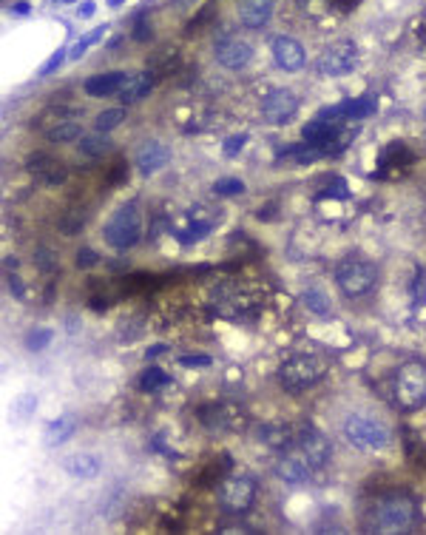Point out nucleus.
Returning a JSON list of instances; mask_svg holds the SVG:
<instances>
[{"mask_svg": "<svg viewBox=\"0 0 426 535\" xmlns=\"http://www.w3.org/2000/svg\"><path fill=\"white\" fill-rule=\"evenodd\" d=\"M49 342H52V330H49V327H35V330L26 336L29 350H43Z\"/></svg>", "mask_w": 426, "mask_h": 535, "instance_id": "obj_32", "label": "nucleus"}, {"mask_svg": "<svg viewBox=\"0 0 426 535\" xmlns=\"http://www.w3.org/2000/svg\"><path fill=\"white\" fill-rule=\"evenodd\" d=\"M29 12V4H15V15H26Z\"/></svg>", "mask_w": 426, "mask_h": 535, "instance_id": "obj_43", "label": "nucleus"}, {"mask_svg": "<svg viewBox=\"0 0 426 535\" xmlns=\"http://www.w3.org/2000/svg\"><path fill=\"white\" fill-rule=\"evenodd\" d=\"M120 4H125V0H108V6H120Z\"/></svg>", "mask_w": 426, "mask_h": 535, "instance_id": "obj_45", "label": "nucleus"}, {"mask_svg": "<svg viewBox=\"0 0 426 535\" xmlns=\"http://www.w3.org/2000/svg\"><path fill=\"white\" fill-rule=\"evenodd\" d=\"M168 159H171V151H168V145H162L159 140H145V142L137 148V154H134V162H137V168H139L142 174H156L159 168L168 165Z\"/></svg>", "mask_w": 426, "mask_h": 535, "instance_id": "obj_13", "label": "nucleus"}, {"mask_svg": "<svg viewBox=\"0 0 426 535\" xmlns=\"http://www.w3.org/2000/svg\"><path fill=\"white\" fill-rule=\"evenodd\" d=\"M165 350H168V347H165V344H151V347H148V353H145V356H148V359H156V356H162V353H165Z\"/></svg>", "mask_w": 426, "mask_h": 535, "instance_id": "obj_42", "label": "nucleus"}, {"mask_svg": "<svg viewBox=\"0 0 426 535\" xmlns=\"http://www.w3.org/2000/svg\"><path fill=\"white\" fill-rule=\"evenodd\" d=\"M341 125L344 123H335V120H327V117H316V120H310L304 128H301V137H304V142H310V145H330L335 137H338V131H341Z\"/></svg>", "mask_w": 426, "mask_h": 535, "instance_id": "obj_15", "label": "nucleus"}, {"mask_svg": "<svg viewBox=\"0 0 426 535\" xmlns=\"http://www.w3.org/2000/svg\"><path fill=\"white\" fill-rule=\"evenodd\" d=\"M299 111V97L290 89H276L262 100V117L270 125H284Z\"/></svg>", "mask_w": 426, "mask_h": 535, "instance_id": "obj_10", "label": "nucleus"}, {"mask_svg": "<svg viewBox=\"0 0 426 535\" xmlns=\"http://www.w3.org/2000/svg\"><path fill=\"white\" fill-rule=\"evenodd\" d=\"M80 117V108H57V106H52L49 111H43L40 114V120L35 123L38 128H52V125H57V123H69V120H77Z\"/></svg>", "mask_w": 426, "mask_h": 535, "instance_id": "obj_25", "label": "nucleus"}, {"mask_svg": "<svg viewBox=\"0 0 426 535\" xmlns=\"http://www.w3.org/2000/svg\"><path fill=\"white\" fill-rule=\"evenodd\" d=\"M77 148L83 157H103L111 148V140L105 137V131H94V134H83Z\"/></svg>", "mask_w": 426, "mask_h": 535, "instance_id": "obj_23", "label": "nucleus"}, {"mask_svg": "<svg viewBox=\"0 0 426 535\" xmlns=\"http://www.w3.org/2000/svg\"><path fill=\"white\" fill-rule=\"evenodd\" d=\"M270 15H273V0H245L242 9H239V21H242V26H248V29H262V26H267Z\"/></svg>", "mask_w": 426, "mask_h": 535, "instance_id": "obj_16", "label": "nucleus"}, {"mask_svg": "<svg viewBox=\"0 0 426 535\" xmlns=\"http://www.w3.org/2000/svg\"><path fill=\"white\" fill-rule=\"evenodd\" d=\"M4 265H6V271H15V268H18V259H15V257H6Z\"/></svg>", "mask_w": 426, "mask_h": 535, "instance_id": "obj_44", "label": "nucleus"}, {"mask_svg": "<svg viewBox=\"0 0 426 535\" xmlns=\"http://www.w3.org/2000/svg\"><path fill=\"white\" fill-rule=\"evenodd\" d=\"M74 430H77V422H74L71 416H60V419L49 422V427H46V436H43V439H46V444H49V447H57V444L69 441Z\"/></svg>", "mask_w": 426, "mask_h": 535, "instance_id": "obj_21", "label": "nucleus"}, {"mask_svg": "<svg viewBox=\"0 0 426 535\" xmlns=\"http://www.w3.org/2000/svg\"><path fill=\"white\" fill-rule=\"evenodd\" d=\"M355 63H358V46H355L352 40H335V43H330V46L318 55L316 72H318L321 77H341V74L352 72Z\"/></svg>", "mask_w": 426, "mask_h": 535, "instance_id": "obj_7", "label": "nucleus"}, {"mask_svg": "<svg viewBox=\"0 0 426 535\" xmlns=\"http://www.w3.org/2000/svg\"><path fill=\"white\" fill-rule=\"evenodd\" d=\"M304 305H307L313 313H318V316L330 313V299H327V296H324V291H318V288L304 291Z\"/></svg>", "mask_w": 426, "mask_h": 535, "instance_id": "obj_30", "label": "nucleus"}, {"mask_svg": "<svg viewBox=\"0 0 426 535\" xmlns=\"http://www.w3.org/2000/svg\"><path fill=\"white\" fill-rule=\"evenodd\" d=\"M125 72H105V74H94L86 80V91L91 97H108V94H117L120 86L125 83Z\"/></svg>", "mask_w": 426, "mask_h": 535, "instance_id": "obj_19", "label": "nucleus"}, {"mask_svg": "<svg viewBox=\"0 0 426 535\" xmlns=\"http://www.w3.org/2000/svg\"><path fill=\"white\" fill-rule=\"evenodd\" d=\"M213 55H217L219 66H225L231 72H239L253 60V49L239 38H219L217 46H213Z\"/></svg>", "mask_w": 426, "mask_h": 535, "instance_id": "obj_11", "label": "nucleus"}, {"mask_svg": "<svg viewBox=\"0 0 426 535\" xmlns=\"http://www.w3.org/2000/svg\"><path fill=\"white\" fill-rule=\"evenodd\" d=\"M344 117L347 120H361L369 117L375 111V97H355V100H344Z\"/></svg>", "mask_w": 426, "mask_h": 535, "instance_id": "obj_26", "label": "nucleus"}, {"mask_svg": "<svg viewBox=\"0 0 426 535\" xmlns=\"http://www.w3.org/2000/svg\"><path fill=\"white\" fill-rule=\"evenodd\" d=\"M213 191H217L219 197H236V194H245V183L236 180V176H225V180L213 183Z\"/></svg>", "mask_w": 426, "mask_h": 535, "instance_id": "obj_31", "label": "nucleus"}, {"mask_svg": "<svg viewBox=\"0 0 426 535\" xmlns=\"http://www.w3.org/2000/svg\"><path fill=\"white\" fill-rule=\"evenodd\" d=\"M344 439L358 450H386L392 441V433L384 422L369 416H350L344 422Z\"/></svg>", "mask_w": 426, "mask_h": 535, "instance_id": "obj_5", "label": "nucleus"}, {"mask_svg": "<svg viewBox=\"0 0 426 535\" xmlns=\"http://www.w3.org/2000/svg\"><path fill=\"white\" fill-rule=\"evenodd\" d=\"M245 142H248V134H234V137H228V140H225V157H236V154L245 148Z\"/></svg>", "mask_w": 426, "mask_h": 535, "instance_id": "obj_35", "label": "nucleus"}, {"mask_svg": "<svg viewBox=\"0 0 426 535\" xmlns=\"http://www.w3.org/2000/svg\"><path fill=\"white\" fill-rule=\"evenodd\" d=\"M259 439L270 447H284L290 441V427L282 424V422H267V424L259 427Z\"/></svg>", "mask_w": 426, "mask_h": 535, "instance_id": "obj_24", "label": "nucleus"}, {"mask_svg": "<svg viewBox=\"0 0 426 535\" xmlns=\"http://www.w3.org/2000/svg\"><path fill=\"white\" fill-rule=\"evenodd\" d=\"M120 123H125V108H105V111H100L97 117H94V128L97 131H114Z\"/></svg>", "mask_w": 426, "mask_h": 535, "instance_id": "obj_27", "label": "nucleus"}, {"mask_svg": "<svg viewBox=\"0 0 426 535\" xmlns=\"http://www.w3.org/2000/svg\"><path fill=\"white\" fill-rule=\"evenodd\" d=\"M63 60H66V49H57V55H54V57H52V60H49V63H46L43 69H40V77H49V74H54V72H57V69L63 66Z\"/></svg>", "mask_w": 426, "mask_h": 535, "instance_id": "obj_36", "label": "nucleus"}, {"mask_svg": "<svg viewBox=\"0 0 426 535\" xmlns=\"http://www.w3.org/2000/svg\"><path fill=\"white\" fill-rule=\"evenodd\" d=\"M335 282H338V288L344 291V296L355 299V296H364V293H369V291L375 288L378 271H375V265H372L369 259H364V257H347V259H341L338 268H335Z\"/></svg>", "mask_w": 426, "mask_h": 535, "instance_id": "obj_4", "label": "nucleus"}, {"mask_svg": "<svg viewBox=\"0 0 426 535\" xmlns=\"http://www.w3.org/2000/svg\"><path fill=\"white\" fill-rule=\"evenodd\" d=\"M253 498H256V484H253V478H248V475H231V478H225L222 487H219V504H222V509L231 512V515L248 512L251 504H253Z\"/></svg>", "mask_w": 426, "mask_h": 535, "instance_id": "obj_8", "label": "nucleus"}, {"mask_svg": "<svg viewBox=\"0 0 426 535\" xmlns=\"http://www.w3.org/2000/svg\"><path fill=\"white\" fill-rule=\"evenodd\" d=\"M97 254L91 251V248H83V251H77V268H94L97 265Z\"/></svg>", "mask_w": 426, "mask_h": 535, "instance_id": "obj_38", "label": "nucleus"}, {"mask_svg": "<svg viewBox=\"0 0 426 535\" xmlns=\"http://www.w3.org/2000/svg\"><path fill=\"white\" fill-rule=\"evenodd\" d=\"M179 365L182 368H207L210 356H179Z\"/></svg>", "mask_w": 426, "mask_h": 535, "instance_id": "obj_37", "label": "nucleus"}, {"mask_svg": "<svg viewBox=\"0 0 426 535\" xmlns=\"http://www.w3.org/2000/svg\"><path fill=\"white\" fill-rule=\"evenodd\" d=\"M415 521V504L406 495H389L375 507L372 524L378 532H406Z\"/></svg>", "mask_w": 426, "mask_h": 535, "instance_id": "obj_6", "label": "nucleus"}, {"mask_svg": "<svg viewBox=\"0 0 426 535\" xmlns=\"http://www.w3.org/2000/svg\"><path fill=\"white\" fill-rule=\"evenodd\" d=\"M26 168L38 176V180H40L43 186H60V183L66 180V168H63L57 159L46 157V154H35V157H29Z\"/></svg>", "mask_w": 426, "mask_h": 535, "instance_id": "obj_14", "label": "nucleus"}, {"mask_svg": "<svg viewBox=\"0 0 426 535\" xmlns=\"http://www.w3.org/2000/svg\"><path fill=\"white\" fill-rule=\"evenodd\" d=\"M165 385H171V376L165 373V371H159V368H148L145 373H142V379H139V388L142 390H159V388H165Z\"/></svg>", "mask_w": 426, "mask_h": 535, "instance_id": "obj_28", "label": "nucleus"}, {"mask_svg": "<svg viewBox=\"0 0 426 535\" xmlns=\"http://www.w3.org/2000/svg\"><path fill=\"white\" fill-rule=\"evenodd\" d=\"M38 407V399L35 396H23L21 399V405H18V410H21V416H26V413H32Z\"/></svg>", "mask_w": 426, "mask_h": 535, "instance_id": "obj_39", "label": "nucleus"}, {"mask_svg": "<svg viewBox=\"0 0 426 535\" xmlns=\"http://www.w3.org/2000/svg\"><path fill=\"white\" fill-rule=\"evenodd\" d=\"M395 405L406 413L426 405V362H406L395 373Z\"/></svg>", "mask_w": 426, "mask_h": 535, "instance_id": "obj_2", "label": "nucleus"}, {"mask_svg": "<svg viewBox=\"0 0 426 535\" xmlns=\"http://www.w3.org/2000/svg\"><path fill=\"white\" fill-rule=\"evenodd\" d=\"M94 9H97V6L91 4V0H86V4H80L77 15H80V18H91V15H94Z\"/></svg>", "mask_w": 426, "mask_h": 535, "instance_id": "obj_41", "label": "nucleus"}, {"mask_svg": "<svg viewBox=\"0 0 426 535\" xmlns=\"http://www.w3.org/2000/svg\"><path fill=\"white\" fill-rule=\"evenodd\" d=\"M327 373V362L316 353H299L279 368V382L290 393H301L313 385H318Z\"/></svg>", "mask_w": 426, "mask_h": 535, "instance_id": "obj_1", "label": "nucleus"}, {"mask_svg": "<svg viewBox=\"0 0 426 535\" xmlns=\"http://www.w3.org/2000/svg\"><path fill=\"white\" fill-rule=\"evenodd\" d=\"M270 52H273L276 66L284 69V72H299L304 66V46L296 38H287V35L276 38L273 46H270Z\"/></svg>", "mask_w": 426, "mask_h": 535, "instance_id": "obj_12", "label": "nucleus"}, {"mask_svg": "<svg viewBox=\"0 0 426 535\" xmlns=\"http://www.w3.org/2000/svg\"><path fill=\"white\" fill-rule=\"evenodd\" d=\"M6 282H9V291H12L18 299H23V285H21V279H18V276H6Z\"/></svg>", "mask_w": 426, "mask_h": 535, "instance_id": "obj_40", "label": "nucleus"}, {"mask_svg": "<svg viewBox=\"0 0 426 535\" xmlns=\"http://www.w3.org/2000/svg\"><path fill=\"white\" fill-rule=\"evenodd\" d=\"M35 262H38V268L46 271V274L57 271V257H54V251H49V248H38V251H35Z\"/></svg>", "mask_w": 426, "mask_h": 535, "instance_id": "obj_33", "label": "nucleus"}, {"mask_svg": "<svg viewBox=\"0 0 426 535\" xmlns=\"http://www.w3.org/2000/svg\"><path fill=\"white\" fill-rule=\"evenodd\" d=\"M43 134H46L49 142H74V140L83 137V128H80L77 120H69V123H57V125L46 128Z\"/></svg>", "mask_w": 426, "mask_h": 535, "instance_id": "obj_22", "label": "nucleus"}, {"mask_svg": "<svg viewBox=\"0 0 426 535\" xmlns=\"http://www.w3.org/2000/svg\"><path fill=\"white\" fill-rule=\"evenodd\" d=\"M154 89V77L148 74V72H134V74H128L125 77V83L120 86V91H117V97L128 106V103H137V100H142V97H148V91Z\"/></svg>", "mask_w": 426, "mask_h": 535, "instance_id": "obj_17", "label": "nucleus"}, {"mask_svg": "<svg viewBox=\"0 0 426 535\" xmlns=\"http://www.w3.org/2000/svg\"><path fill=\"white\" fill-rule=\"evenodd\" d=\"M105 242L114 248V251H125V248H134L142 237V214H139V205L137 203H125L122 208H117L111 214V220L105 223V231H103Z\"/></svg>", "mask_w": 426, "mask_h": 535, "instance_id": "obj_3", "label": "nucleus"}, {"mask_svg": "<svg viewBox=\"0 0 426 535\" xmlns=\"http://www.w3.org/2000/svg\"><path fill=\"white\" fill-rule=\"evenodd\" d=\"M54 4H74V0H54Z\"/></svg>", "mask_w": 426, "mask_h": 535, "instance_id": "obj_46", "label": "nucleus"}, {"mask_svg": "<svg viewBox=\"0 0 426 535\" xmlns=\"http://www.w3.org/2000/svg\"><path fill=\"white\" fill-rule=\"evenodd\" d=\"M83 223H86V214H83V211H69V214L63 217L60 228H63L66 234H77V231L83 228Z\"/></svg>", "mask_w": 426, "mask_h": 535, "instance_id": "obj_34", "label": "nucleus"}, {"mask_svg": "<svg viewBox=\"0 0 426 535\" xmlns=\"http://www.w3.org/2000/svg\"><path fill=\"white\" fill-rule=\"evenodd\" d=\"M105 32H108V26H105V23H103V26H97V29H94L91 35H86L83 40H77V43L71 46V55H69V57H71V60H80L86 49H91V46L97 43V40H103V35H105Z\"/></svg>", "mask_w": 426, "mask_h": 535, "instance_id": "obj_29", "label": "nucleus"}, {"mask_svg": "<svg viewBox=\"0 0 426 535\" xmlns=\"http://www.w3.org/2000/svg\"><path fill=\"white\" fill-rule=\"evenodd\" d=\"M63 470L69 475H74V478H94V475H100L103 461L94 453H74V456H69L63 461Z\"/></svg>", "mask_w": 426, "mask_h": 535, "instance_id": "obj_18", "label": "nucleus"}, {"mask_svg": "<svg viewBox=\"0 0 426 535\" xmlns=\"http://www.w3.org/2000/svg\"><path fill=\"white\" fill-rule=\"evenodd\" d=\"M299 450H301V456H304L316 470L327 467L330 458H333V444H330L327 436H324L321 430H316L313 424H304V427L299 430Z\"/></svg>", "mask_w": 426, "mask_h": 535, "instance_id": "obj_9", "label": "nucleus"}, {"mask_svg": "<svg viewBox=\"0 0 426 535\" xmlns=\"http://www.w3.org/2000/svg\"><path fill=\"white\" fill-rule=\"evenodd\" d=\"M310 461L304 458V456H284L282 461H279V475L284 478V481H290V484H304L307 478H310Z\"/></svg>", "mask_w": 426, "mask_h": 535, "instance_id": "obj_20", "label": "nucleus"}]
</instances>
